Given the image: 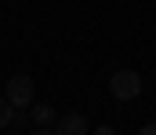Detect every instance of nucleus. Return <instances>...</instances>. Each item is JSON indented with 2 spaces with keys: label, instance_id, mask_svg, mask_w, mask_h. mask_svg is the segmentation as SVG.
I'll return each mask as SVG.
<instances>
[{
  "label": "nucleus",
  "instance_id": "nucleus-1",
  "mask_svg": "<svg viewBox=\"0 0 156 135\" xmlns=\"http://www.w3.org/2000/svg\"><path fill=\"white\" fill-rule=\"evenodd\" d=\"M33 99H37L33 77H26V73H11V81H7V102H11L15 110H29Z\"/></svg>",
  "mask_w": 156,
  "mask_h": 135
},
{
  "label": "nucleus",
  "instance_id": "nucleus-2",
  "mask_svg": "<svg viewBox=\"0 0 156 135\" xmlns=\"http://www.w3.org/2000/svg\"><path fill=\"white\" fill-rule=\"evenodd\" d=\"M109 91L116 95L120 102H131V99L142 95V77H138L134 69H116V73L109 77Z\"/></svg>",
  "mask_w": 156,
  "mask_h": 135
},
{
  "label": "nucleus",
  "instance_id": "nucleus-3",
  "mask_svg": "<svg viewBox=\"0 0 156 135\" xmlns=\"http://www.w3.org/2000/svg\"><path fill=\"white\" fill-rule=\"evenodd\" d=\"M87 132H91V121L76 110H69L55 121V135H87Z\"/></svg>",
  "mask_w": 156,
  "mask_h": 135
},
{
  "label": "nucleus",
  "instance_id": "nucleus-4",
  "mask_svg": "<svg viewBox=\"0 0 156 135\" xmlns=\"http://www.w3.org/2000/svg\"><path fill=\"white\" fill-rule=\"evenodd\" d=\"M55 121H58V117H55V110H51V106H44V102L29 110V128H33V132H40V135L55 132Z\"/></svg>",
  "mask_w": 156,
  "mask_h": 135
},
{
  "label": "nucleus",
  "instance_id": "nucleus-5",
  "mask_svg": "<svg viewBox=\"0 0 156 135\" xmlns=\"http://www.w3.org/2000/svg\"><path fill=\"white\" fill-rule=\"evenodd\" d=\"M11 113H15V106H11L7 99H0V128H7V124H11Z\"/></svg>",
  "mask_w": 156,
  "mask_h": 135
},
{
  "label": "nucleus",
  "instance_id": "nucleus-6",
  "mask_svg": "<svg viewBox=\"0 0 156 135\" xmlns=\"http://www.w3.org/2000/svg\"><path fill=\"white\" fill-rule=\"evenodd\" d=\"M142 132H145V135H156V121H149V124H142Z\"/></svg>",
  "mask_w": 156,
  "mask_h": 135
}]
</instances>
